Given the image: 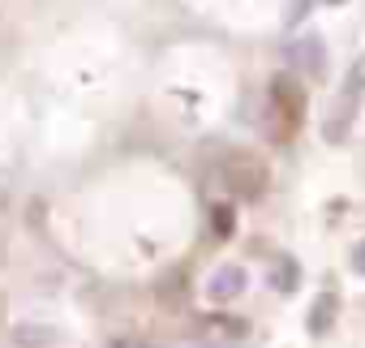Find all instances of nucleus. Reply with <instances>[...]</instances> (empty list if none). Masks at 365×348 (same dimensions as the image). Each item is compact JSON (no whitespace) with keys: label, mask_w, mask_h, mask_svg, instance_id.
I'll use <instances>...</instances> for the list:
<instances>
[{"label":"nucleus","mask_w":365,"mask_h":348,"mask_svg":"<svg viewBox=\"0 0 365 348\" xmlns=\"http://www.w3.org/2000/svg\"><path fill=\"white\" fill-rule=\"evenodd\" d=\"M361 95H365V65H352L339 95H335V108L327 112V125H322V138L327 142H344L352 121H356V108H361Z\"/></svg>","instance_id":"obj_3"},{"label":"nucleus","mask_w":365,"mask_h":348,"mask_svg":"<svg viewBox=\"0 0 365 348\" xmlns=\"http://www.w3.org/2000/svg\"><path fill=\"white\" fill-rule=\"evenodd\" d=\"M297 284H301V267H297V258H292V254H279L275 267H271V288H275V292H292Z\"/></svg>","instance_id":"obj_6"},{"label":"nucleus","mask_w":365,"mask_h":348,"mask_svg":"<svg viewBox=\"0 0 365 348\" xmlns=\"http://www.w3.org/2000/svg\"><path fill=\"white\" fill-rule=\"evenodd\" d=\"M335 314H339V292H322L309 309V335H327L335 327Z\"/></svg>","instance_id":"obj_5"},{"label":"nucleus","mask_w":365,"mask_h":348,"mask_svg":"<svg viewBox=\"0 0 365 348\" xmlns=\"http://www.w3.org/2000/svg\"><path fill=\"white\" fill-rule=\"evenodd\" d=\"M211 228H215L220 237H232V228H237V215H232V207H228V203L211 207Z\"/></svg>","instance_id":"obj_7"},{"label":"nucleus","mask_w":365,"mask_h":348,"mask_svg":"<svg viewBox=\"0 0 365 348\" xmlns=\"http://www.w3.org/2000/svg\"><path fill=\"white\" fill-rule=\"evenodd\" d=\"M241 292H245V267L224 262V267L211 271V280H207V297H211V301H232V297H241Z\"/></svg>","instance_id":"obj_4"},{"label":"nucleus","mask_w":365,"mask_h":348,"mask_svg":"<svg viewBox=\"0 0 365 348\" xmlns=\"http://www.w3.org/2000/svg\"><path fill=\"white\" fill-rule=\"evenodd\" d=\"M108 348H159V344H150V339H138V335H116Z\"/></svg>","instance_id":"obj_9"},{"label":"nucleus","mask_w":365,"mask_h":348,"mask_svg":"<svg viewBox=\"0 0 365 348\" xmlns=\"http://www.w3.org/2000/svg\"><path fill=\"white\" fill-rule=\"evenodd\" d=\"M301 121H305V91H301V82H297L292 73L271 78V91H267V121H262L267 138L284 146V142L297 138Z\"/></svg>","instance_id":"obj_1"},{"label":"nucleus","mask_w":365,"mask_h":348,"mask_svg":"<svg viewBox=\"0 0 365 348\" xmlns=\"http://www.w3.org/2000/svg\"><path fill=\"white\" fill-rule=\"evenodd\" d=\"M18 339H26V344H39V339H52V331H39V327H22V331H18Z\"/></svg>","instance_id":"obj_10"},{"label":"nucleus","mask_w":365,"mask_h":348,"mask_svg":"<svg viewBox=\"0 0 365 348\" xmlns=\"http://www.w3.org/2000/svg\"><path fill=\"white\" fill-rule=\"evenodd\" d=\"M309 73H318V39H305V44H297V52H292Z\"/></svg>","instance_id":"obj_8"},{"label":"nucleus","mask_w":365,"mask_h":348,"mask_svg":"<svg viewBox=\"0 0 365 348\" xmlns=\"http://www.w3.org/2000/svg\"><path fill=\"white\" fill-rule=\"evenodd\" d=\"M352 271H356V275H365V241L352 250Z\"/></svg>","instance_id":"obj_11"},{"label":"nucleus","mask_w":365,"mask_h":348,"mask_svg":"<svg viewBox=\"0 0 365 348\" xmlns=\"http://www.w3.org/2000/svg\"><path fill=\"white\" fill-rule=\"evenodd\" d=\"M220 181H224V194H232L241 203H258L267 181H271V172H267V163L254 150H232L220 163Z\"/></svg>","instance_id":"obj_2"}]
</instances>
